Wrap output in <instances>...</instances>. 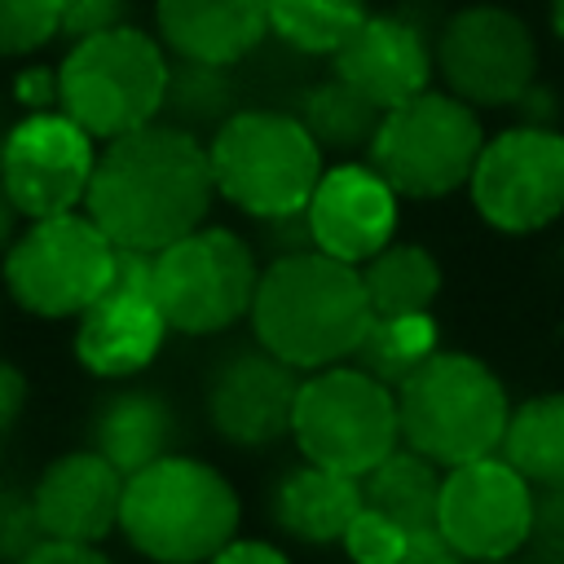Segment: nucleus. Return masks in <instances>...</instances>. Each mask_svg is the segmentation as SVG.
I'll return each instance as SVG.
<instances>
[{
    "instance_id": "f704fd0d",
    "label": "nucleus",
    "mask_w": 564,
    "mask_h": 564,
    "mask_svg": "<svg viewBox=\"0 0 564 564\" xmlns=\"http://www.w3.org/2000/svg\"><path fill=\"white\" fill-rule=\"evenodd\" d=\"M397 564H467V560L454 551V542L436 524H427V529H414L405 538V555Z\"/></svg>"
},
{
    "instance_id": "7ed1b4c3",
    "label": "nucleus",
    "mask_w": 564,
    "mask_h": 564,
    "mask_svg": "<svg viewBox=\"0 0 564 564\" xmlns=\"http://www.w3.org/2000/svg\"><path fill=\"white\" fill-rule=\"evenodd\" d=\"M119 533L154 564H207L238 538V494L212 463L163 454L123 476Z\"/></svg>"
},
{
    "instance_id": "a878e982",
    "label": "nucleus",
    "mask_w": 564,
    "mask_h": 564,
    "mask_svg": "<svg viewBox=\"0 0 564 564\" xmlns=\"http://www.w3.org/2000/svg\"><path fill=\"white\" fill-rule=\"evenodd\" d=\"M295 119L308 128V137L322 150H370V137H375L383 110L370 97H361L352 84L330 75L300 93Z\"/></svg>"
},
{
    "instance_id": "39448f33",
    "label": "nucleus",
    "mask_w": 564,
    "mask_h": 564,
    "mask_svg": "<svg viewBox=\"0 0 564 564\" xmlns=\"http://www.w3.org/2000/svg\"><path fill=\"white\" fill-rule=\"evenodd\" d=\"M167 48L119 22L70 44L57 66V110L70 115L93 141H115L163 115Z\"/></svg>"
},
{
    "instance_id": "c756f323",
    "label": "nucleus",
    "mask_w": 564,
    "mask_h": 564,
    "mask_svg": "<svg viewBox=\"0 0 564 564\" xmlns=\"http://www.w3.org/2000/svg\"><path fill=\"white\" fill-rule=\"evenodd\" d=\"M62 35V0H0V57H22Z\"/></svg>"
},
{
    "instance_id": "5701e85b",
    "label": "nucleus",
    "mask_w": 564,
    "mask_h": 564,
    "mask_svg": "<svg viewBox=\"0 0 564 564\" xmlns=\"http://www.w3.org/2000/svg\"><path fill=\"white\" fill-rule=\"evenodd\" d=\"M498 454L533 489H564V392H542L516 405Z\"/></svg>"
},
{
    "instance_id": "dca6fc26",
    "label": "nucleus",
    "mask_w": 564,
    "mask_h": 564,
    "mask_svg": "<svg viewBox=\"0 0 564 564\" xmlns=\"http://www.w3.org/2000/svg\"><path fill=\"white\" fill-rule=\"evenodd\" d=\"M295 397H300V370L256 348V352L229 357L216 370L207 388V419L229 445L264 449L291 436Z\"/></svg>"
},
{
    "instance_id": "f03ea898",
    "label": "nucleus",
    "mask_w": 564,
    "mask_h": 564,
    "mask_svg": "<svg viewBox=\"0 0 564 564\" xmlns=\"http://www.w3.org/2000/svg\"><path fill=\"white\" fill-rule=\"evenodd\" d=\"M247 317L264 352L295 370H322L357 352L375 313L357 264L304 247L260 269Z\"/></svg>"
},
{
    "instance_id": "7c9ffc66",
    "label": "nucleus",
    "mask_w": 564,
    "mask_h": 564,
    "mask_svg": "<svg viewBox=\"0 0 564 564\" xmlns=\"http://www.w3.org/2000/svg\"><path fill=\"white\" fill-rule=\"evenodd\" d=\"M405 529L397 524V520H388L383 511H375V507H366L361 502V511L348 520V529H344V551H348V560L352 564H397L401 555H405Z\"/></svg>"
},
{
    "instance_id": "b1692460",
    "label": "nucleus",
    "mask_w": 564,
    "mask_h": 564,
    "mask_svg": "<svg viewBox=\"0 0 564 564\" xmlns=\"http://www.w3.org/2000/svg\"><path fill=\"white\" fill-rule=\"evenodd\" d=\"M361 498L366 507L383 511L388 520H397L405 533L436 524V502H441V467L423 454H414L410 445L392 449L388 458H379L366 476H361Z\"/></svg>"
},
{
    "instance_id": "2f4dec72",
    "label": "nucleus",
    "mask_w": 564,
    "mask_h": 564,
    "mask_svg": "<svg viewBox=\"0 0 564 564\" xmlns=\"http://www.w3.org/2000/svg\"><path fill=\"white\" fill-rule=\"evenodd\" d=\"M524 564H564V489H533Z\"/></svg>"
},
{
    "instance_id": "ea45409f",
    "label": "nucleus",
    "mask_w": 564,
    "mask_h": 564,
    "mask_svg": "<svg viewBox=\"0 0 564 564\" xmlns=\"http://www.w3.org/2000/svg\"><path fill=\"white\" fill-rule=\"evenodd\" d=\"M18 220H22V216H18L13 198H9V194H4V185H0V256H4V251H9V242L18 238Z\"/></svg>"
},
{
    "instance_id": "4c0bfd02",
    "label": "nucleus",
    "mask_w": 564,
    "mask_h": 564,
    "mask_svg": "<svg viewBox=\"0 0 564 564\" xmlns=\"http://www.w3.org/2000/svg\"><path fill=\"white\" fill-rule=\"evenodd\" d=\"M207 564H291L273 542H260V538H234L225 542Z\"/></svg>"
},
{
    "instance_id": "a19ab883",
    "label": "nucleus",
    "mask_w": 564,
    "mask_h": 564,
    "mask_svg": "<svg viewBox=\"0 0 564 564\" xmlns=\"http://www.w3.org/2000/svg\"><path fill=\"white\" fill-rule=\"evenodd\" d=\"M551 26H555V35L564 40V0H551Z\"/></svg>"
},
{
    "instance_id": "a211bd4d",
    "label": "nucleus",
    "mask_w": 564,
    "mask_h": 564,
    "mask_svg": "<svg viewBox=\"0 0 564 564\" xmlns=\"http://www.w3.org/2000/svg\"><path fill=\"white\" fill-rule=\"evenodd\" d=\"M335 75L344 84H352L361 97H370L379 110H392L410 97H419L432 84V48L427 35L405 22V18H388V13H366L361 26L339 44V53L330 57Z\"/></svg>"
},
{
    "instance_id": "aec40b11",
    "label": "nucleus",
    "mask_w": 564,
    "mask_h": 564,
    "mask_svg": "<svg viewBox=\"0 0 564 564\" xmlns=\"http://www.w3.org/2000/svg\"><path fill=\"white\" fill-rule=\"evenodd\" d=\"M159 44L181 62L238 66L269 35L264 0H154Z\"/></svg>"
},
{
    "instance_id": "58836bf2",
    "label": "nucleus",
    "mask_w": 564,
    "mask_h": 564,
    "mask_svg": "<svg viewBox=\"0 0 564 564\" xmlns=\"http://www.w3.org/2000/svg\"><path fill=\"white\" fill-rule=\"evenodd\" d=\"M22 405H26V375L13 361H0V436L18 423Z\"/></svg>"
},
{
    "instance_id": "bb28decb",
    "label": "nucleus",
    "mask_w": 564,
    "mask_h": 564,
    "mask_svg": "<svg viewBox=\"0 0 564 564\" xmlns=\"http://www.w3.org/2000/svg\"><path fill=\"white\" fill-rule=\"evenodd\" d=\"M436 344H441V330L432 313H397V317H370L352 357L366 375H375L379 383L397 392V383L410 370H419L436 352Z\"/></svg>"
},
{
    "instance_id": "f257e3e1",
    "label": "nucleus",
    "mask_w": 564,
    "mask_h": 564,
    "mask_svg": "<svg viewBox=\"0 0 564 564\" xmlns=\"http://www.w3.org/2000/svg\"><path fill=\"white\" fill-rule=\"evenodd\" d=\"M101 145L84 207L115 247L163 251L207 220L216 185L198 132L145 123Z\"/></svg>"
},
{
    "instance_id": "473e14b6",
    "label": "nucleus",
    "mask_w": 564,
    "mask_h": 564,
    "mask_svg": "<svg viewBox=\"0 0 564 564\" xmlns=\"http://www.w3.org/2000/svg\"><path fill=\"white\" fill-rule=\"evenodd\" d=\"M40 542H44V529L35 516V498L22 489H0V564L26 560Z\"/></svg>"
},
{
    "instance_id": "4468645a",
    "label": "nucleus",
    "mask_w": 564,
    "mask_h": 564,
    "mask_svg": "<svg viewBox=\"0 0 564 564\" xmlns=\"http://www.w3.org/2000/svg\"><path fill=\"white\" fill-rule=\"evenodd\" d=\"M533 520V485L502 458L485 454L441 476L436 529L463 560H507L524 546Z\"/></svg>"
},
{
    "instance_id": "ddd939ff",
    "label": "nucleus",
    "mask_w": 564,
    "mask_h": 564,
    "mask_svg": "<svg viewBox=\"0 0 564 564\" xmlns=\"http://www.w3.org/2000/svg\"><path fill=\"white\" fill-rule=\"evenodd\" d=\"M97 163V141L62 110H35L4 132L0 185L18 216L44 220L75 212L88 194Z\"/></svg>"
},
{
    "instance_id": "9b49d317",
    "label": "nucleus",
    "mask_w": 564,
    "mask_h": 564,
    "mask_svg": "<svg viewBox=\"0 0 564 564\" xmlns=\"http://www.w3.org/2000/svg\"><path fill=\"white\" fill-rule=\"evenodd\" d=\"M476 212L502 234L546 229L564 212V137L542 123L507 128L480 145L467 176Z\"/></svg>"
},
{
    "instance_id": "e433bc0d",
    "label": "nucleus",
    "mask_w": 564,
    "mask_h": 564,
    "mask_svg": "<svg viewBox=\"0 0 564 564\" xmlns=\"http://www.w3.org/2000/svg\"><path fill=\"white\" fill-rule=\"evenodd\" d=\"M18 564H110L97 546H88V542H57V538H44L26 560H18Z\"/></svg>"
},
{
    "instance_id": "72a5a7b5",
    "label": "nucleus",
    "mask_w": 564,
    "mask_h": 564,
    "mask_svg": "<svg viewBox=\"0 0 564 564\" xmlns=\"http://www.w3.org/2000/svg\"><path fill=\"white\" fill-rule=\"evenodd\" d=\"M123 18H128V0H62V35L70 40L119 26Z\"/></svg>"
},
{
    "instance_id": "79ce46f5",
    "label": "nucleus",
    "mask_w": 564,
    "mask_h": 564,
    "mask_svg": "<svg viewBox=\"0 0 564 564\" xmlns=\"http://www.w3.org/2000/svg\"><path fill=\"white\" fill-rule=\"evenodd\" d=\"M467 564H524V560H516V555H507V560H467Z\"/></svg>"
},
{
    "instance_id": "c9c22d12",
    "label": "nucleus",
    "mask_w": 564,
    "mask_h": 564,
    "mask_svg": "<svg viewBox=\"0 0 564 564\" xmlns=\"http://www.w3.org/2000/svg\"><path fill=\"white\" fill-rule=\"evenodd\" d=\"M18 101L35 115V110H53L57 106V70L53 66H26L18 75Z\"/></svg>"
},
{
    "instance_id": "f8f14e48",
    "label": "nucleus",
    "mask_w": 564,
    "mask_h": 564,
    "mask_svg": "<svg viewBox=\"0 0 564 564\" xmlns=\"http://www.w3.org/2000/svg\"><path fill=\"white\" fill-rule=\"evenodd\" d=\"M432 57L445 88L467 106H511L533 88L538 70V44L529 26L498 4H471L454 13Z\"/></svg>"
},
{
    "instance_id": "cd10ccee",
    "label": "nucleus",
    "mask_w": 564,
    "mask_h": 564,
    "mask_svg": "<svg viewBox=\"0 0 564 564\" xmlns=\"http://www.w3.org/2000/svg\"><path fill=\"white\" fill-rule=\"evenodd\" d=\"M264 4H269V35L313 57H335L339 44L366 18V0H264Z\"/></svg>"
},
{
    "instance_id": "c85d7f7f",
    "label": "nucleus",
    "mask_w": 564,
    "mask_h": 564,
    "mask_svg": "<svg viewBox=\"0 0 564 564\" xmlns=\"http://www.w3.org/2000/svg\"><path fill=\"white\" fill-rule=\"evenodd\" d=\"M163 115L167 123L181 128H203V123H225L234 115V79L229 66H203V62H181L167 70V93H163Z\"/></svg>"
},
{
    "instance_id": "2eb2a0df",
    "label": "nucleus",
    "mask_w": 564,
    "mask_h": 564,
    "mask_svg": "<svg viewBox=\"0 0 564 564\" xmlns=\"http://www.w3.org/2000/svg\"><path fill=\"white\" fill-rule=\"evenodd\" d=\"M397 189L370 163H335L322 167L308 203H304V234L308 247L361 264L383 251L397 234Z\"/></svg>"
},
{
    "instance_id": "6e6552de",
    "label": "nucleus",
    "mask_w": 564,
    "mask_h": 564,
    "mask_svg": "<svg viewBox=\"0 0 564 564\" xmlns=\"http://www.w3.org/2000/svg\"><path fill=\"white\" fill-rule=\"evenodd\" d=\"M485 132L476 106L454 93L423 88L419 97L383 110L370 137V167L405 198H445L467 185Z\"/></svg>"
},
{
    "instance_id": "6ab92c4d",
    "label": "nucleus",
    "mask_w": 564,
    "mask_h": 564,
    "mask_svg": "<svg viewBox=\"0 0 564 564\" xmlns=\"http://www.w3.org/2000/svg\"><path fill=\"white\" fill-rule=\"evenodd\" d=\"M167 339V322L145 286H106L75 322V357L101 379L145 370Z\"/></svg>"
},
{
    "instance_id": "9d476101",
    "label": "nucleus",
    "mask_w": 564,
    "mask_h": 564,
    "mask_svg": "<svg viewBox=\"0 0 564 564\" xmlns=\"http://www.w3.org/2000/svg\"><path fill=\"white\" fill-rule=\"evenodd\" d=\"M115 269V242L88 212L31 220L4 251V291L35 317H79Z\"/></svg>"
},
{
    "instance_id": "4be33fe9",
    "label": "nucleus",
    "mask_w": 564,
    "mask_h": 564,
    "mask_svg": "<svg viewBox=\"0 0 564 564\" xmlns=\"http://www.w3.org/2000/svg\"><path fill=\"white\" fill-rule=\"evenodd\" d=\"M172 427H176V419L159 392H123V397L106 401V410L97 414L93 449L106 463H115L123 476H132L167 454Z\"/></svg>"
},
{
    "instance_id": "412c9836",
    "label": "nucleus",
    "mask_w": 564,
    "mask_h": 564,
    "mask_svg": "<svg viewBox=\"0 0 564 564\" xmlns=\"http://www.w3.org/2000/svg\"><path fill=\"white\" fill-rule=\"evenodd\" d=\"M361 476H344L317 463H304L295 471H286V480L273 494V520L282 524V533H291L295 542H339L348 520L361 511Z\"/></svg>"
},
{
    "instance_id": "0eeeda50",
    "label": "nucleus",
    "mask_w": 564,
    "mask_h": 564,
    "mask_svg": "<svg viewBox=\"0 0 564 564\" xmlns=\"http://www.w3.org/2000/svg\"><path fill=\"white\" fill-rule=\"evenodd\" d=\"M291 436L304 463L344 476H366L379 458H388L401 445L397 392L361 366H322L308 379H300Z\"/></svg>"
},
{
    "instance_id": "f3484780",
    "label": "nucleus",
    "mask_w": 564,
    "mask_h": 564,
    "mask_svg": "<svg viewBox=\"0 0 564 564\" xmlns=\"http://www.w3.org/2000/svg\"><path fill=\"white\" fill-rule=\"evenodd\" d=\"M35 516L44 538L57 542H88L97 546L119 529V502H123V471L106 463L97 449H75L53 458L35 489Z\"/></svg>"
},
{
    "instance_id": "1a4fd4ad",
    "label": "nucleus",
    "mask_w": 564,
    "mask_h": 564,
    "mask_svg": "<svg viewBox=\"0 0 564 564\" xmlns=\"http://www.w3.org/2000/svg\"><path fill=\"white\" fill-rule=\"evenodd\" d=\"M256 282H260V264L247 238L207 220L185 238L167 242L163 251H154V273H150L154 304L167 330L181 335H216L242 322L251 313Z\"/></svg>"
},
{
    "instance_id": "20e7f679",
    "label": "nucleus",
    "mask_w": 564,
    "mask_h": 564,
    "mask_svg": "<svg viewBox=\"0 0 564 564\" xmlns=\"http://www.w3.org/2000/svg\"><path fill=\"white\" fill-rule=\"evenodd\" d=\"M511 405L498 375L467 352H432L419 370L397 383L401 445L432 458L436 467H458L498 454Z\"/></svg>"
},
{
    "instance_id": "393cba45",
    "label": "nucleus",
    "mask_w": 564,
    "mask_h": 564,
    "mask_svg": "<svg viewBox=\"0 0 564 564\" xmlns=\"http://www.w3.org/2000/svg\"><path fill=\"white\" fill-rule=\"evenodd\" d=\"M357 269H361V286H366V300H370L375 317L432 313V300L441 291V264L427 247L388 242L383 251H375Z\"/></svg>"
},
{
    "instance_id": "423d86ee",
    "label": "nucleus",
    "mask_w": 564,
    "mask_h": 564,
    "mask_svg": "<svg viewBox=\"0 0 564 564\" xmlns=\"http://www.w3.org/2000/svg\"><path fill=\"white\" fill-rule=\"evenodd\" d=\"M207 163L216 194L256 220L304 216V203L326 167L322 145L286 110H234L216 123Z\"/></svg>"
}]
</instances>
